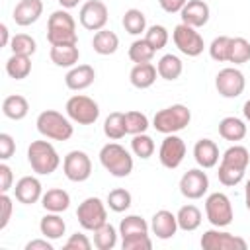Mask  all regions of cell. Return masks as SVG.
<instances>
[{
  "mask_svg": "<svg viewBox=\"0 0 250 250\" xmlns=\"http://www.w3.org/2000/svg\"><path fill=\"white\" fill-rule=\"evenodd\" d=\"M219 135L225 141H242L246 137V123L234 115H229L225 119H221L219 123Z\"/></svg>",
  "mask_w": 250,
  "mask_h": 250,
  "instance_id": "484cf974",
  "label": "cell"
},
{
  "mask_svg": "<svg viewBox=\"0 0 250 250\" xmlns=\"http://www.w3.org/2000/svg\"><path fill=\"white\" fill-rule=\"evenodd\" d=\"M172 39L178 51L184 53L186 57H197L203 53V47H205L203 37L199 35V31H195V27L188 23H178L172 31Z\"/></svg>",
  "mask_w": 250,
  "mask_h": 250,
  "instance_id": "9c48e42d",
  "label": "cell"
},
{
  "mask_svg": "<svg viewBox=\"0 0 250 250\" xmlns=\"http://www.w3.org/2000/svg\"><path fill=\"white\" fill-rule=\"evenodd\" d=\"M242 113H244L246 121H250V100H246V102H244V105H242Z\"/></svg>",
  "mask_w": 250,
  "mask_h": 250,
  "instance_id": "6f0895ef",
  "label": "cell"
},
{
  "mask_svg": "<svg viewBox=\"0 0 250 250\" xmlns=\"http://www.w3.org/2000/svg\"><path fill=\"white\" fill-rule=\"evenodd\" d=\"M92 47L98 55H113L119 47V37L109 29H100L92 39Z\"/></svg>",
  "mask_w": 250,
  "mask_h": 250,
  "instance_id": "f1b7e54d",
  "label": "cell"
},
{
  "mask_svg": "<svg viewBox=\"0 0 250 250\" xmlns=\"http://www.w3.org/2000/svg\"><path fill=\"white\" fill-rule=\"evenodd\" d=\"M16 199L23 205H33L43 197V186L35 176H23L16 182L14 188Z\"/></svg>",
  "mask_w": 250,
  "mask_h": 250,
  "instance_id": "2e32d148",
  "label": "cell"
},
{
  "mask_svg": "<svg viewBox=\"0 0 250 250\" xmlns=\"http://www.w3.org/2000/svg\"><path fill=\"white\" fill-rule=\"evenodd\" d=\"M168 29L164 27V25H150L146 31H145V39L158 51V49H164L166 47V43H168Z\"/></svg>",
  "mask_w": 250,
  "mask_h": 250,
  "instance_id": "ee69618b",
  "label": "cell"
},
{
  "mask_svg": "<svg viewBox=\"0 0 250 250\" xmlns=\"http://www.w3.org/2000/svg\"><path fill=\"white\" fill-rule=\"evenodd\" d=\"M64 109H66V115L78 125H92L100 117V105L92 98L82 94L70 96Z\"/></svg>",
  "mask_w": 250,
  "mask_h": 250,
  "instance_id": "52a82bcc",
  "label": "cell"
},
{
  "mask_svg": "<svg viewBox=\"0 0 250 250\" xmlns=\"http://www.w3.org/2000/svg\"><path fill=\"white\" fill-rule=\"evenodd\" d=\"M102 166L115 178H127L133 172V156L129 150L117 143H107L100 150Z\"/></svg>",
  "mask_w": 250,
  "mask_h": 250,
  "instance_id": "277c9868",
  "label": "cell"
},
{
  "mask_svg": "<svg viewBox=\"0 0 250 250\" xmlns=\"http://www.w3.org/2000/svg\"><path fill=\"white\" fill-rule=\"evenodd\" d=\"M62 172L70 182H86L92 174V160L84 150H70L62 160Z\"/></svg>",
  "mask_w": 250,
  "mask_h": 250,
  "instance_id": "8fae6325",
  "label": "cell"
},
{
  "mask_svg": "<svg viewBox=\"0 0 250 250\" xmlns=\"http://www.w3.org/2000/svg\"><path fill=\"white\" fill-rule=\"evenodd\" d=\"M41 205L49 213H62L70 207V195L61 188H53V189H47V193H43Z\"/></svg>",
  "mask_w": 250,
  "mask_h": 250,
  "instance_id": "cb8c5ba5",
  "label": "cell"
},
{
  "mask_svg": "<svg viewBox=\"0 0 250 250\" xmlns=\"http://www.w3.org/2000/svg\"><path fill=\"white\" fill-rule=\"evenodd\" d=\"M25 250H53V244L47 238H37V240H29L25 244Z\"/></svg>",
  "mask_w": 250,
  "mask_h": 250,
  "instance_id": "f5cc1de1",
  "label": "cell"
},
{
  "mask_svg": "<svg viewBox=\"0 0 250 250\" xmlns=\"http://www.w3.org/2000/svg\"><path fill=\"white\" fill-rule=\"evenodd\" d=\"M0 35H2L0 45H2V47H8L12 39H10V31H8V25H6V23H2V25H0Z\"/></svg>",
  "mask_w": 250,
  "mask_h": 250,
  "instance_id": "db71d44e",
  "label": "cell"
},
{
  "mask_svg": "<svg viewBox=\"0 0 250 250\" xmlns=\"http://www.w3.org/2000/svg\"><path fill=\"white\" fill-rule=\"evenodd\" d=\"M57 2H59V4H61L64 10H70V8H76L80 0H57Z\"/></svg>",
  "mask_w": 250,
  "mask_h": 250,
  "instance_id": "11a10c76",
  "label": "cell"
},
{
  "mask_svg": "<svg viewBox=\"0 0 250 250\" xmlns=\"http://www.w3.org/2000/svg\"><path fill=\"white\" fill-rule=\"evenodd\" d=\"M10 49H12V53H16V55L31 57V55L37 51V43H35V39H33L31 35H27V33H18V35L12 37Z\"/></svg>",
  "mask_w": 250,
  "mask_h": 250,
  "instance_id": "ab89813d",
  "label": "cell"
},
{
  "mask_svg": "<svg viewBox=\"0 0 250 250\" xmlns=\"http://www.w3.org/2000/svg\"><path fill=\"white\" fill-rule=\"evenodd\" d=\"M43 14V2L41 0H20L14 8V21L21 27H27L35 23Z\"/></svg>",
  "mask_w": 250,
  "mask_h": 250,
  "instance_id": "d6986e66",
  "label": "cell"
},
{
  "mask_svg": "<svg viewBox=\"0 0 250 250\" xmlns=\"http://www.w3.org/2000/svg\"><path fill=\"white\" fill-rule=\"evenodd\" d=\"M215 88L223 98H238L246 88V78L238 68L227 66L215 76Z\"/></svg>",
  "mask_w": 250,
  "mask_h": 250,
  "instance_id": "30bf717a",
  "label": "cell"
},
{
  "mask_svg": "<svg viewBox=\"0 0 250 250\" xmlns=\"http://www.w3.org/2000/svg\"><path fill=\"white\" fill-rule=\"evenodd\" d=\"M27 162L35 174L49 176L59 168L61 158L49 141H33L27 146Z\"/></svg>",
  "mask_w": 250,
  "mask_h": 250,
  "instance_id": "7a4b0ae2",
  "label": "cell"
},
{
  "mask_svg": "<svg viewBox=\"0 0 250 250\" xmlns=\"http://www.w3.org/2000/svg\"><path fill=\"white\" fill-rule=\"evenodd\" d=\"M39 230H41V234H43L45 238L57 240V238H61V236L64 234L66 223L62 221V217H61L59 213H49V211H47V215L39 221Z\"/></svg>",
  "mask_w": 250,
  "mask_h": 250,
  "instance_id": "4316f807",
  "label": "cell"
},
{
  "mask_svg": "<svg viewBox=\"0 0 250 250\" xmlns=\"http://www.w3.org/2000/svg\"><path fill=\"white\" fill-rule=\"evenodd\" d=\"M209 189V178L203 170L191 168L180 180V191L188 199H201Z\"/></svg>",
  "mask_w": 250,
  "mask_h": 250,
  "instance_id": "9a60e30c",
  "label": "cell"
},
{
  "mask_svg": "<svg viewBox=\"0 0 250 250\" xmlns=\"http://www.w3.org/2000/svg\"><path fill=\"white\" fill-rule=\"evenodd\" d=\"M76 219L84 230H96L102 225L107 223V211L105 203L100 197H86L78 209H76Z\"/></svg>",
  "mask_w": 250,
  "mask_h": 250,
  "instance_id": "8992f818",
  "label": "cell"
},
{
  "mask_svg": "<svg viewBox=\"0 0 250 250\" xmlns=\"http://www.w3.org/2000/svg\"><path fill=\"white\" fill-rule=\"evenodd\" d=\"M209 16H211V10L203 0H188L186 6L180 12L182 23H188V25H191L195 29L203 27L209 21Z\"/></svg>",
  "mask_w": 250,
  "mask_h": 250,
  "instance_id": "e0dca14e",
  "label": "cell"
},
{
  "mask_svg": "<svg viewBox=\"0 0 250 250\" xmlns=\"http://www.w3.org/2000/svg\"><path fill=\"white\" fill-rule=\"evenodd\" d=\"M125 125H127V133H131V135L146 133L148 117L145 113H141V111H127L125 113Z\"/></svg>",
  "mask_w": 250,
  "mask_h": 250,
  "instance_id": "7bdbcfd3",
  "label": "cell"
},
{
  "mask_svg": "<svg viewBox=\"0 0 250 250\" xmlns=\"http://www.w3.org/2000/svg\"><path fill=\"white\" fill-rule=\"evenodd\" d=\"M131 150L135 152V156L146 160L154 154V141L146 135V133H139V135H133V141H131Z\"/></svg>",
  "mask_w": 250,
  "mask_h": 250,
  "instance_id": "60d3db41",
  "label": "cell"
},
{
  "mask_svg": "<svg viewBox=\"0 0 250 250\" xmlns=\"http://www.w3.org/2000/svg\"><path fill=\"white\" fill-rule=\"evenodd\" d=\"M104 133L107 139L111 141H119L127 135V125H125V113L121 111H113L105 117L104 121Z\"/></svg>",
  "mask_w": 250,
  "mask_h": 250,
  "instance_id": "1f68e13d",
  "label": "cell"
},
{
  "mask_svg": "<svg viewBox=\"0 0 250 250\" xmlns=\"http://www.w3.org/2000/svg\"><path fill=\"white\" fill-rule=\"evenodd\" d=\"M131 203H133V197L125 188H115V189H111L107 193V207L111 211H115V213L127 211L131 207Z\"/></svg>",
  "mask_w": 250,
  "mask_h": 250,
  "instance_id": "f35d334b",
  "label": "cell"
},
{
  "mask_svg": "<svg viewBox=\"0 0 250 250\" xmlns=\"http://www.w3.org/2000/svg\"><path fill=\"white\" fill-rule=\"evenodd\" d=\"M47 41L51 45L76 43V21L66 10H55L47 21Z\"/></svg>",
  "mask_w": 250,
  "mask_h": 250,
  "instance_id": "3957f363",
  "label": "cell"
},
{
  "mask_svg": "<svg viewBox=\"0 0 250 250\" xmlns=\"http://www.w3.org/2000/svg\"><path fill=\"white\" fill-rule=\"evenodd\" d=\"M6 72L10 78H16V80L27 78L31 72V57L12 53V57L6 61Z\"/></svg>",
  "mask_w": 250,
  "mask_h": 250,
  "instance_id": "f546056e",
  "label": "cell"
},
{
  "mask_svg": "<svg viewBox=\"0 0 250 250\" xmlns=\"http://www.w3.org/2000/svg\"><path fill=\"white\" fill-rule=\"evenodd\" d=\"M64 248H66V250H90V248H92V242L88 240L86 234L74 232V234H70V238L64 242Z\"/></svg>",
  "mask_w": 250,
  "mask_h": 250,
  "instance_id": "c3c4849f",
  "label": "cell"
},
{
  "mask_svg": "<svg viewBox=\"0 0 250 250\" xmlns=\"http://www.w3.org/2000/svg\"><path fill=\"white\" fill-rule=\"evenodd\" d=\"M176 219H178V227L182 230L191 232V230L199 229V225H201V211L195 205H184L176 213Z\"/></svg>",
  "mask_w": 250,
  "mask_h": 250,
  "instance_id": "d6a6232c",
  "label": "cell"
},
{
  "mask_svg": "<svg viewBox=\"0 0 250 250\" xmlns=\"http://www.w3.org/2000/svg\"><path fill=\"white\" fill-rule=\"evenodd\" d=\"M0 209H2V215H0V230H4L12 219V209H14V203H12V197L8 193H2L0 195Z\"/></svg>",
  "mask_w": 250,
  "mask_h": 250,
  "instance_id": "7dc6e473",
  "label": "cell"
},
{
  "mask_svg": "<svg viewBox=\"0 0 250 250\" xmlns=\"http://www.w3.org/2000/svg\"><path fill=\"white\" fill-rule=\"evenodd\" d=\"M244 203H246V207L250 211V180L246 182V188H244Z\"/></svg>",
  "mask_w": 250,
  "mask_h": 250,
  "instance_id": "9f6ffc18",
  "label": "cell"
},
{
  "mask_svg": "<svg viewBox=\"0 0 250 250\" xmlns=\"http://www.w3.org/2000/svg\"><path fill=\"white\" fill-rule=\"evenodd\" d=\"M123 27H125V31L127 33H131V35H141L143 31H146V18H145V14L141 12V10H137V8H131V10H127L125 14H123Z\"/></svg>",
  "mask_w": 250,
  "mask_h": 250,
  "instance_id": "836d02e7",
  "label": "cell"
},
{
  "mask_svg": "<svg viewBox=\"0 0 250 250\" xmlns=\"http://www.w3.org/2000/svg\"><path fill=\"white\" fill-rule=\"evenodd\" d=\"M123 250H150L152 248V240L148 238V232L145 234H131L125 236L121 242Z\"/></svg>",
  "mask_w": 250,
  "mask_h": 250,
  "instance_id": "bcb514c9",
  "label": "cell"
},
{
  "mask_svg": "<svg viewBox=\"0 0 250 250\" xmlns=\"http://www.w3.org/2000/svg\"><path fill=\"white\" fill-rule=\"evenodd\" d=\"M184 156H186V143H184V139L178 137L176 133L166 135L164 141H162V145H160V150H158L160 164L164 168L174 170V168H178L182 164Z\"/></svg>",
  "mask_w": 250,
  "mask_h": 250,
  "instance_id": "4fadbf2b",
  "label": "cell"
},
{
  "mask_svg": "<svg viewBox=\"0 0 250 250\" xmlns=\"http://www.w3.org/2000/svg\"><path fill=\"white\" fill-rule=\"evenodd\" d=\"M14 152H16V143H14L12 135L0 133V158L8 160V158H12Z\"/></svg>",
  "mask_w": 250,
  "mask_h": 250,
  "instance_id": "681fc988",
  "label": "cell"
},
{
  "mask_svg": "<svg viewBox=\"0 0 250 250\" xmlns=\"http://www.w3.org/2000/svg\"><path fill=\"white\" fill-rule=\"evenodd\" d=\"M51 61L57 66H74L80 59V51L76 47V43H64V45H51Z\"/></svg>",
  "mask_w": 250,
  "mask_h": 250,
  "instance_id": "603a6c76",
  "label": "cell"
},
{
  "mask_svg": "<svg viewBox=\"0 0 250 250\" xmlns=\"http://www.w3.org/2000/svg\"><path fill=\"white\" fill-rule=\"evenodd\" d=\"M156 70H158V76L164 78V80H176L180 78L182 70H184V64L180 61V57L168 53L164 57H160L158 64H156Z\"/></svg>",
  "mask_w": 250,
  "mask_h": 250,
  "instance_id": "4dcf8cb0",
  "label": "cell"
},
{
  "mask_svg": "<svg viewBox=\"0 0 250 250\" xmlns=\"http://www.w3.org/2000/svg\"><path fill=\"white\" fill-rule=\"evenodd\" d=\"M150 229L152 232L156 234V238L160 240H168L176 234V230L180 229L178 227V219L172 211H166V209H160L152 215V221H150Z\"/></svg>",
  "mask_w": 250,
  "mask_h": 250,
  "instance_id": "ac0fdd59",
  "label": "cell"
},
{
  "mask_svg": "<svg viewBox=\"0 0 250 250\" xmlns=\"http://www.w3.org/2000/svg\"><path fill=\"white\" fill-rule=\"evenodd\" d=\"M154 53H156V49L146 39H137L129 47V59L135 64H139V62H150L152 57H154Z\"/></svg>",
  "mask_w": 250,
  "mask_h": 250,
  "instance_id": "d590c367",
  "label": "cell"
},
{
  "mask_svg": "<svg viewBox=\"0 0 250 250\" xmlns=\"http://www.w3.org/2000/svg\"><path fill=\"white\" fill-rule=\"evenodd\" d=\"M205 215H207V221L213 227H217V229L229 227L232 223V217H234L230 199L221 191H215V193L207 195V199H205Z\"/></svg>",
  "mask_w": 250,
  "mask_h": 250,
  "instance_id": "ba28073f",
  "label": "cell"
},
{
  "mask_svg": "<svg viewBox=\"0 0 250 250\" xmlns=\"http://www.w3.org/2000/svg\"><path fill=\"white\" fill-rule=\"evenodd\" d=\"M248 61H250V41H246L244 37H232L230 51H229V62L244 64Z\"/></svg>",
  "mask_w": 250,
  "mask_h": 250,
  "instance_id": "74e56055",
  "label": "cell"
},
{
  "mask_svg": "<svg viewBox=\"0 0 250 250\" xmlns=\"http://www.w3.org/2000/svg\"><path fill=\"white\" fill-rule=\"evenodd\" d=\"M145 232H148V223L143 217H139V215H127L119 223V234H121V238L131 236V234H145Z\"/></svg>",
  "mask_w": 250,
  "mask_h": 250,
  "instance_id": "8d00e7d4",
  "label": "cell"
},
{
  "mask_svg": "<svg viewBox=\"0 0 250 250\" xmlns=\"http://www.w3.org/2000/svg\"><path fill=\"white\" fill-rule=\"evenodd\" d=\"M37 131L51 141H68L74 133V127L70 123V117H64L62 113L55 109H45L37 115Z\"/></svg>",
  "mask_w": 250,
  "mask_h": 250,
  "instance_id": "6da1fadb",
  "label": "cell"
},
{
  "mask_svg": "<svg viewBox=\"0 0 250 250\" xmlns=\"http://www.w3.org/2000/svg\"><path fill=\"white\" fill-rule=\"evenodd\" d=\"M188 0H158L160 8L168 14H176V12H182V8L186 6Z\"/></svg>",
  "mask_w": 250,
  "mask_h": 250,
  "instance_id": "816d5d0a",
  "label": "cell"
},
{
  "mask_svg": "<svg viewBox=\"0 0 250 250\" xmlns=\"http://www.w3.org/2000/svg\"><path fill=\"white\" fill-rule=\"evenodd\" d=\"M248 244L244 238L234 236L227 230H205L201 236V248L203 250H244Z\"/></svg>",
  "mask_w": 250,
  "mask_h": 250,
  "instance_id": "7c38bea8",
  "label": "cell"
},
{
  "mask_svg": "<svg viewBox=\"0 0 250 250\" xmlns=\"http://www.w3.org/2000/svg\"><path fill=\"white\" fill-rule=\"evenodd\" d=\"M189 121H191V111L184 104H174V105L164 107V109L154 113L152 127L158 133L172 135V133H178V131L186 129L189 125Z\"/></svg>",
  "mask_w": 250,
  "mask_h": 250,
  "instance_id": "5b68a950",
  "label": "cell"
},
{
  "mask_svg": "<svg viewBox=\"0 0 250 250\" xmlns=\"http://www.w3.org/2000/svg\"><path fill=\"white\" fill-rule=\"evenodd\" d=\"M248 162H250V152H248V148L242 146V145H232V146H229V148L223 152V156H221V164L230 166V168H236V170H242V172H246Z\"/></svg>",
  "mask_w": 250,
  "mask_h": 250,
  "instance_id": "d4e9b609",
  "label": "cell"
},
{
  "mask_svg": "<svg viewBox=\"0 0 250 250\" xmlns=\"http://www.w3.org/2000/svg\"><path fill=\"white\" fill-rule=\"evenodd\" d=\"M29 111V104L23 96L20 94H14V96H8L4 98L2 102V113L8 117V119H14V121H20L27 115Z\"/></svg>",
  "mask_w": 250,
  "mask_h": 250,
  "instance_id": "83f0119b",
  "label": "cell"
},
{
  "mask_svg": "<svg viewBox=\"0 0 250 250\" xmlns=\"http://www.w3.org/2000/svg\"><path fill=\"white\" fill-rule=\"evenodd\" d=\"M156 74H158V70H156V66L152 62H139V64H135L131 68L129 80H131V84L135 88L145 90V88H150L154 84Z\"/></svg>",
  "mask_w": 250,
  "mask_h": 250,
  "instance_id": "7402d4cb",
  "label": "cell"
},
{
  "mask_svg": "<svg viewBox=\"0 0 250 250\" xmlns=\"http://www.w3.org/2000/svg\"><path fill=\"white\" fill-rule=\"evenodd\" d=\"M217 176H219V182L223 186H229L230 188V186H238L242 182L244 172L242 170H236V168H230V166H225V164H219Z\"/></svg>",
  "mask_w": 250,
  "mask_h": 250,
  "instance_id": "f6af8a7d",
  "label": "cell"
},
{
  "mask_svg": "<svg viewBox=\"0 0 250 250\" xmlns=\"http://www.w3.org/2000/svg\"><path fill=\"white\" fill-rule=\"evenodd\" d=\"M80 23L90 31H100L107 23V6L102 0H88L80 8Z\"/></svg>",
  "mask_w": 250,
  "mask_h": 250,
  "instance_id": "5bb4252c",
  "label": "cell"
},
{
  "mask_svg": "<svg viewBox=\"0 0 250 250\" xmlns=\"http://www.w3.org/2000/svg\"><path fill=\"white\" fill-rule=\"evenodd\" d=\"M12 182H14V174H12V168L2 162L0 164V191L2 193H8L12 189Z\"/></svg>",
  "mask_w": 250,
  "mask_h": 250,
  "instance_id": "f907efd6",
  "label": "cell"
},
{
  "mask_svg": "<svg viewBox=\"0 0 250 250\" xmlns=\"http://www.w3.org/2000/svg\"><path fill=\"white\" fill-rule=\"evenodd\" d=\"M230 41H232V37H229V35H219V37H215V39L211 41V45H209V55H211V59L217 61V62L229 61Z\"/></svg>",
  "mask_w": 250,
  "mask_h": 250,
  "instance_id": "b9f144b4",
  "label": "cell"
},
{
  "mask_svg": "<svg viewBox=\"0 0 250 250\" xmlns=\"http://www.w3.org/2000/svg\"><path fill=\"white\" fill-rule=\"evenodd\" d=\"M117 244V230L113 225L105 223L94 230V246L98 250H111Z\"/></svg>",
  "mask_w": 250,
  "mask_h": 250,
  "instance_id": "e575fe53",
  "label": "cell"
},
{
  "mask_svg": "<svg viewBox=\"0 0 250 250\" xmlns=\"http://www.w3.org/2000/svg\"><path fill=\"white\" fill-rule=\"evenodd\" d=\"M193 158L203 170L217 166V162H219V146H217V143L211 141V139H199L195 143V146H193Z\"/></svg>",
  "mask_w": 250,
  "mask_h": 250,
  "instance_id": "44dd1931",
  "label": "cell"
},
{
  "mask_svg": "<svg viewBox=\"0 0 250 250\" xmlns=\"http://www.w3.org/2000/svg\"><path fill=\"white\" fill-rule=\"evenodd\" d=\"M94 78H96L94 66H90V64H78V66H72L66 72L64 84H66L68 90L80 92V90H86L88 86H92L94 84Z\"/></svg>",
  "mask_w": 250,
  "mask_h": 250,
  "instance_id": "ffe728a7",
  "label": "cell"
}]
</instances>
